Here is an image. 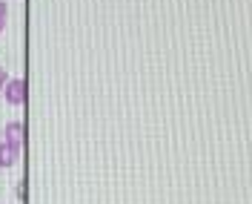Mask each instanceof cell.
<instances>
[{"mask_svg": "<svg viewBox=\"0 0 252 204\" xmlns=\"http://www.w3.org/2000/svg\"><path fill=\"white\" fill-rule=\"evenodd\" d=\"M6 83H9V75H6V69H3V66H0V92H3V89H6Z\"/></svg>", "mask_w": 252, "mask_h": 204, "instance_id": "5", "label": "cell"}, {"mask_svg": "<svg viewBox=\"0 0 252 204\" xmlns=\"http://www.w3.org/2000/svg\"><path fill=\"white\" fill-rule=\"evenodd\" d=\"M6 20H9V6H6V0H0V32L6 29Z\"/></svg>", "mask_w": 252, "mask_h": 204, "instance_id": "4", "label": "cell"}, {"mask_svg": "<svg viewBox=\"0 0 252 204\" xmlns=\"http://www.w3.org/2000/svg\"><path fill=\"white\" fill-rule=\"evenodd\" d=\"M3 98H6V104L20 107V104L26 101V81L23 78H9L6 89H3Z\"/></svg>", "mask_w": 252, "mask_h": 204, "instance_id": "1", "label": "cell"}, {"mask_svg": "<svg viewBox=\"0 0 252 204\" xmlns=\"http://www.w3.org/2000/svg\"><path fill=\"white\" fill-rule=\"evenodd\" d=\"M17 158H20V150H17V147L0 141V167H15Z\"/></svg>", "mask_w": 252, "mask_h": 204, "instance_id": "3", "label": "cell"}, {"mask_svg": "<svg viewBox=\"0 0 252 204\" xmlns=\"http://www.w3.org/2000/svg\"><path fill=\"white\" fill-rule=\"evenodd\" d=\"M3 141L12 144V147H23V121H9L3 126Z\"/></svg>", "mask_w": 252, "mask_h": 204, "instance_id": "2", "label": "cell"}]
</instances>
